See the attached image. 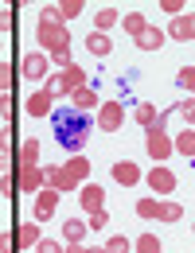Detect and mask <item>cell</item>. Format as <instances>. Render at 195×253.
Masks as SVG:
<instances>
[{
    "label": "cell",
    "instance_id": "obj_28",
    "mask_svg": "<svg viewBox=\"0 0 195 253\" xmlns=\"http://www.w3.org/2000/svg\"><path fill=\"white\" fill-rule=\"evenodd\" d=\"M133 117H137V125L152 128V125H156V105H148V101H141V105H137V113H133Z\"/></svg>",
    "mask_w": 195,
    "mask_h": 253
},
{
    "label": "cell",
    "instance_id": "obj_32",
    "mask_svg": "<svg viewBox=\"0 0 195 253\" xmlns=\"http://www.w3.org/2000/svg\"><path fill=\"white\" fill-rule=\"evenodd\" d=\"M12 32H16V12L12 8H0V39L12 35Z\"/></svg>",
    "mask_w": 195,
    "mask_h": 253
},
{
    "label": "cell",
    "instance_id": "obj_35",
    "mask_svg": "<svg viewBox=\"0 0 195 253\" xmlns=\"http://www.w3.org/2000/svg\"><path fill=\"white\" fill-rule=\"evenodd\" d=\"M12 195H20V187H16V175L8 171V175H0V199H12Z\"/></svg>",
    "mask_w": 195,
    "mask_h": 253
},
{
    "label": "cell",
    "instance_id": "obj_30",
    "mask_svg": "<svg viewBox=\"0 0 195 253\" xmlns=\"http://www.w3.org/2000/svg\"><path fill=\"white\" fill-rule=\"evenodd\" d=\"M55 8H59V20L66 24V20H74V16L86 8V0H63V4H55Z\"/></svg>",
    "mask_w": 195,
    "mask_h": 253
},
{
    "label": "cell",
    "instance_id": "obj_22",
    "mask_svg": "<svg viewBox=\"0 0 195 253\" xmlns=\"http://www.w3.org/2000/svg\"><path fill=\"white\" fill-rule=\"evenodd\" d=\"M180 218H184V207L180 203H172V199L156 203V222H180Z\"/></svg>",
    "mask_w": 195,
    "mask_h": 253
},
{
    "label": "cell",
    "instance_id": "obj_14",
    "mask_svg": "<svg viewBox=\"0 0 195 253\" xmlns=\"http://www.w3.org/2000/svg\"><path fill=\"white\" fill-rule=\"evenodd\" d=\"M24 109H28V117H51V109H55V97L47 94V90H35V94L24 101Z\"/></svg>",
    "mask_w": 195,
    "mask_h": 253
},
{
    "label": "cell",
    "instance_id": "obj_25",
    "mask_svg": "<svg viewBox=\"0 0 195 253\" xmlns=\"http://www.w3.org/2000/svg\"><path fill=\"white\" fill-rule=\"evenodd\" d=\"M184 16H188V12H184ZM184 16H176V20L164 28V35H168V39H180V43H188V20H184Z\"/></svg>",
    "mask_w": 195,
    "mask_h": 253
},
{
    "label": "cell",
    "instance_id": "obj_3",
    "mask_svg": "<svg viewBox=\"0 0 195 253\" xmlns=\"http://www.w3.org/2000/svg\"><path fill=\"white\" fill-rule=\"evenodd\" d=\"M20 78H28V82H47V78H51V59H47L43 51L20 55Z\"/></svg>",
    "mask_w": 195,
    "mask_h": 253
},
{
    "label": "cell",
    "instance_id": "obj_6",
    "mask_svg": "<svg viewBox=\"0 0 195 253\" xmlns=\"http://www.w3.org/2000/svg\"><path fill=\"white\" fill-rule=\"evenodd\" d=\"M12 175H16V187L39 195L43 191V168H24V164H12Z\"/></svg>",
    "mask_w": 195,
    "mask_h": 253
},
{
    "label": "cell",
    "instance_id": "obj_37",
    "mask_svg": "<svg viewBox=\"0 0 195 253\" xmlns=\"http://www.w3.org/2000/svg\"><path fill=\"white\" fill-rule=\"evenodd\" d=\"M176 109H180V113L188 117V125L195 128V97H188V101H176Z\"/></svg>",
    "mask_w": 195,
    "mask_h": 253
},
{
    "label": "cell",
    "instance_id": "obj_2",
    "mask_svg": "<svg viewBox=\"0 0 195 253\" xmlns=\"http://www.w3.org/2000/svg\"><path fill=\"white\" fill-rule=\"evenodd\" d=\"M35 39H39L43 55H66V51H70L66 24H39V28H35Z\"/></svg>",
    "mask_w": 195,
    "mask_h": 253
},
{
    "label": "cell",
    "instance_id": "obj_45",
    "mask_svg": "<svg viewBox=\"0 0 195 253\" xmlns=\"http://www.w3.org/2000/svg\"><path fill=\"white\" fill-rule=\"evenodd\" d=\"M8 164H12V160H8V156H0V175H8Z\"/></svg>",
    "mask_w": 195,
    "mask_h": 253
},
{
    "label": "cell",
    "instance_id": "obj_39",
    "mask_svg": "<svg viewBox=\"0 0 195 253\" xmlns=\"http://www.w3.org/2000/svg\"><path fill=\"white\" fill-rule=\"evenodd\" d=\"M39 24H63V20H59V8H55V4H47V8L39 12Z\"/></svg>",
    "mask_w": 195,
    "mask_h": 253
},
{
    "label": "cell",
    "instance_id": "obj_15",
    "mask_svg": "<svg viewBox=\"0 0 195 253\" xmlns=\"http://www.w3.org/2000/svg\"><path fill=\"white\" fill-rule=\"evenodd\" d=\"M70 105H74L78 113H98L101 97H98V90H94V86H82V90H74V94H70Z\"/></svg>",
    "mask_w": 195,
    "mask_h": 253
},
{
    "label": "cell",
    "instance_id": "obj_36",
    "mask_svg": "<svg viewBox=\"0 0 195 253\" xmlns=\"http://www.w3.org/2000/svg\"><path fill=\"white\" fill-rule=\"evenodd\" d=\"M105 226H109V211H94L86 222V230H105Z\"/></svg>",
    "mask_w": 195,
    "mask_h": 253
},
{
    "label": "cell",
    "instance_id": "obj_9",
    "mask_svg": "<svg viewBox=\"0 0 195 253\" xmlns=\"http://www.w3.org/2000/svg\"><path fill=\"white\" fill-rule=\"evenodd\" d=\"M82 86H86V70L78 63H70L63 74H59V97H70L74 90H82Z\"/></svg>",
    "mask_w": 195,
    "mask_h": 253
},
{
    "label": "cell",
    "instance_id": "obj_48",
    "mask_svg": "<svg viewBox=\"0 0 195 253\" xmlns=\"http://www.w3.org/2000/svg\"><path fill=\"white\" fill-rule=\"evenodd\" d=\"M192 230H195V226H192Z\"/></svg>",
    "mask_w": 195,
    "mask_h": 253
},
{
    "label": "cell",
    "instance_id": "obj_41",
    "mask_svg": "<svg viewBox=\"0 0 195 253\" xmlns=\"http://www.w3.org/2000/svg\"><path fill=\"white\" fill-rule=\"evenodd\" d=\"M0 253H20V250H16V238L4 234V230H0Z\"/></svg>",
    "mask_w": 195,
    "mask_h": 253
},
{
    "label": "cell",
    "instance_id": "obj_13",
    "mask_svg": "<svg viewBox=\"0 0 195 253\" xmlns=\"http://www.w3.org/2000/svg\"><path fill=\"white\" fill-rule=\"evenodd\" d=\"M113 179H117L121 187H137L145 175H141V168H137L133 160H113Z\"/></svg>",
    "mask_w": 195,
    "mask_h": 253
},
{
    "label": "cell",
    "instance_id": "obj_20",
    "mask_svg": "<svg viewBox=\"0 0 195 253\" xmlns=\"http://www.w3.org/2000/svg\"><path fill=\"white\" fill-rule=\"evenodd\" d=\"M86 51H90L94 59H105V55L113 51V39L101 35V32H90V35H86Z\"/></svg>",
    "mask_w": 195,
    "mask_h": 253
},
{
    "label": "cell",
    "instance_id": "obj_16",
    "mask_svg": "<svg viewBox=\"0 0 195 253\" xmlns=\"http://www.w3.org/2000/svg\"><path fill=\"white\" fill-rule=\"evenodd\" d=\"M12 164H24V168H39V140L28 136L24 144H16V160Z\"/></svg>",
    "mask_w": 195,
    "mask_h": 253
},
{
    "label": "cell",
    "instance_id": "obj_47",
    "mask_svg": "<svg viewBox=\"0 0 195 253\" xmlns=\"http://www.w3.org/2000/svg\"><path fill=\"white\" fill-rule=\"evenodd\" d=\"M0 59H4V55H0Z\"/></svg>",
    "mask_w": 195,
    "mask_h": 253
},
{
    "label": "cell",
    "instance_id": "obj_31",
    "mask_svg": "<svg viewBox=\"0 0 195 253\" xmlns=\"http://www.w3.org/2000/svg\"><path fill=\"white\" fill-rule=\"evenodd\" d=\"M156 203H160V199H137V218L152 222L156 218Z\"/></svg>",
    "mask_w": 195,
    "mask_h": 253
},
{
    "label": "cell",
    "instance_id": "obj_38",
    "mask_svg": "<svg viewBox=\"0 0 195 253\" xmlns=\"http://www.w3.org/2000/svg\"><path fill=\"white\" fill-rule=\"evenodd\" d=\"M35 253H63V242H55V238H43V242L35 246Z\"/></svg>",
    "mask_w": 195,
    "mask_h": 253
},
{
    "label": "cell",
    "instance_id": "obj_43",
    "mask_svg": "<svg viewBox=\"0 0 195 253\" xmlns=\"http://www.w3.org/2000/svg\"><path fill=\"white\" fill-rule=\"evenodd\" d=\"M184 20H188V39H195V12H188Z\"/></svg>",
    "mask_w": 195,
    "mask_h": 253
},
{
    "label": "cell",
    "instance_id": "obj_33",
    "mask_svg": "<svg viewBox=\"0 0 195 253\" xmlns=\"http://www.w3.org/2000/svg\"><path fill=\"white\" fill-rule=\"evenodd\" d=\"M12 82H16V70H12V63H4V59H0V94H8V90H12Z\"/></svg>",
    "mask_w": 195,
    "mask_h": 253
},
{
    "label": "cell",
    "instance_id": "obj_21",
    "mask_svg": "<svg viewBox=\"0 0 195 253\" xmlns=\"http://www.w3.org/2000/svg\"><path fill=\"white\" fill-rule=\"evenodd\" d=\"M172 152H180V156L195 160V128H184V132L172 140Z\"/></svg>",
    "mask_w": 195,
    "mask_h": 253
},
{
    "label": "cell",
    "instance_id": "obj_26",
    "mask_svg": "<svg viewBox=\"0 0 195 253\" xmlns=\"http://www.w3.org/2000/svg\"><path fill=\"white\" fill-rule=\"evenodd\" d=\"M121 24H125V32H129L133 39H137V35L145 32V28H148V20H145L141 12H125V20H121Z\"/></svg>",
    "mask_w": 195,
    "mask_h": 253
},
{
    "label": "cell",
    "instance_id": "obj_19",
    "mask_svg": "<svg viewBox=\"0 0 195 253\" xmlns=\"http://www.w3.org/2000/svg\"><path fill=\"white\" fill-rule=\"evenodd\" d=\"M86 222H78V218H63V242L66 246H82L86 242Z\"/></svg>",
    "mask_w": 195,
    "mask_h": 253
},
{
    "label": "cell",
    "instance_id": "obj_11",
    "mask_svg": "<svg viewBox=\"0 0 195 253\" xmlns=\"http://www.w3.org/2000/svg\"><path fill=\"white\" fill-rule=\"evenodd\" d=\"M90 171H94V168H90V160H86V156H70V160H63V175L74 183V187H82V183L90 179Z\"/></svg>",
    "mask_w": 195,
    "mask_h": 253
},
{
    "label": "cell",
    "instance_id": "obj_18",
    "mask_svg": "<svg viewBox=\"0 0 195 253\" xmlns=\"http://www.w3.org/2000/svg\"><path fill=\"white\" fill-rule=\"evenodd\" d=\"M164 39H168V35H164V28H152V24H148V28L137 35L133 43H137L141 51H160V47H164Z\"/></svg>",
    "mask_w": 195,
    "mask_h": 253
},
{
    "label": "cell",
    "instance_id": "obj_5",
    "mask_svg": "<svg viewBox=\"0 0 195 253\" xmlns=\"http://www.w3.org/2000/svg\"><path fill=\"white\" fill-rule=\"evenodd\" d=\"M121 125H125V105H121V101H101V105H98V128L117 132Z\"/></svg>",
    "mask_w": 195,
    "mask_h": 253
},
{
    "label": "cell",
    "instance_id": "obj_12",
    "mask_svg": "<svg viewBox=\"0 0 195 253\" xmlns=\"http://www.w3.org/2000/svg\"><path fill=\"white\" fill-rule=\"evenodd\" d=\"M78 203H82V211H86V214L105 211V191L98 187V183H82V191H78Z\"/></svg>",
    "mask_w": 195,
    "mask_h": 253
},
{
    "label": "cell",
    "instance_id": "obj_40",
    "mask_svg": "<svg viewBox=\"0 0 195 253\" xmlns=\"http://www.w3.org/2000/svg\"><path fill=\"white\" fill-rule=\"evenodd\" d=\"M160 8L176 20V16H184V0H160Z\"/></svg>",
    "mask_w": 195,
    "mask_h": 253
},
{
    "label": "cell",
    "instance_id": "obj_42",
    "mask_svg": "<svg viewBox=\"0 0 195 253\" xmlns=\"http://www.w3.org/2000/svg\"><path fill=\"white\" fill-rule=\"evenodd\" d=\"M12 109H16L12 94H0V117H12Z\"/></svg>",
    "mask_w": 195,
    "mask_h": 253
},
{
    "label": "cell",
    "instance_id": "obj_49",
    "mask_svg": "<svg viewBox=\"0 0 195 253\" xmlns=\"http://www.w3.org/2000/svg\"><path fill=\"white\" fill-rule=\"evenodd\" d=\"M28 253H32V250H28Z\"/></svg>",
    "mask_w": 195,
    "mask_h": 253
},
{
    "label": "cell",
    "instance_id": "obj_46",
    "mask_svg": "<svg viewBox=\"0 0 195 253\" xmlns=\"http://www.w3.org/2000/svg\"><path fill=\"white\" fill-rule=\"evenodd\" d=\"M86 253H105V250H101V246H94V250H86Z\"/></svg>",
    "mask_w": 195,
    "mask_h": 253
},
{
    "label": "cell",
    "instance_id": "obj_23",
    "mask_svg": "<svg viewBox=\"0 0 195 253\" xmlns=\"http://www.w3.org/2000/svg\"><path fill=\"white\" fill-rule=\"evenodd\" d=\"M133 253H164V246L156 234H141V238H133Z\"/></svg>",
    "mask_w": 195,
    "mask_h": 253
},
{
    "label": "cell",
    "instance_id": "obj_1",
    "mask_svg": "<svg viewBox=\"0 0 195 253\" xmlns=\"http://www.w3.org/2000/svg\"><path fill=\"white\" fill-rule=\"evenodd\" d=\"M51 125H55V140L63 144L70 156H82L86 140H90V113H78L74 105H63V109H51Z\"/></svg>",
    "mask_w": 195,
    "mask_h": 253
},
{
    "label": "cell",
    "instance_id": "obj_34",
    "mask_svg": "<svg viewBox=\"0 0 195 253\" xmlns=\"http://www.w3.org/2000/svg\"><path fill=\"white\" fill-rule=\"evenodd\" d=\"M0 156H16V136H12V128H0Z\"/></svg>",
    "mask_w": 195,
    "mask_h": 253
},
{
    "label": "cell",
    "instance_id": "obj_44",
    "mask_svg": "<svg viewBox=\"0 0 195 253\" xmlns=\"http://www.w3.org/2000/svg\"><path fill=\"white\" fill-rule=\"evenodd\" d=\"M63 253H86V246H63Z\"/></svg>",
    "mask_w": 195,
    "mask_h": 253
},
{
    "label": "cell",
    "instance_id": "obj_7",
    "mask_svg": "<svg viewBox=\"0 0 195 253\" xmlns=\"http://www.w3.org/2000/svg\"><path fill=\"white\" fill-rule=\"evenodd\" d=\"M12 238H16V250L20 253H28V250H35L39 242H43V230H39V222H20L16 230H12Z\"/></svg>",
    "mask_w": 195,
    "mask_h": 253
},
{
    "label": "cell",
    "instance_id": "obj_29",
    "mask_svg": "<svg viewBox=\"0 0 195 253\" xmlns=\"http://www.w3.org/2000/svg\"><path fill=\"white\" fill-rule=\"evenodd\" d=\"M105 253H133V238H125V234H113L105 246H101Z\"/></svg>",
    "mask_w": 195,
    "mask_h": 253
},
{
    "label": "cell",
    "instance_id": "obj_27",
    "mask_svg": "<svg viewBox=\"0 0 195 253\" xmlns=\"http://www.w3.org/2000/svg\"><path fill=\"white\" fill-rule=\"evenodd\" d=\"M176 86H180L188 97H195V66H184V70L176 74Z\"/></svg>",
    "mask_w": 195,
    "mask_h": 253
},
{
    "label": "cell",
    "instance_id": "obj_17",
    "mask_svg": "<svg viewBox=\"0 0 195 253\" xmlns=\"http://www.w3.org/2000/svg\"><path fill=\"white\" fill-rule=\"evenodd\" d=\"M43 187H51V191H59V195H63V191H74V183L63 175V168H59V164H51V168H43Z\"/></svg>",
    "mask_w": 195,
    "mask_h": 253
},
{
    "label": "cell",
    "instance_id": "obj_8",
    "mask_svg": "<svg viewBox=\"0 0 195 253\" xmlns=\"http://www.w3.org/2000/svg\"><path fill=\"white\" fill-rule=\"evenodd\" d=\"M145 183H148V191H156V195H172V191H176V171L164 168V164H156V168L145 175Z\"/></svg>",
    "mask_w": 195,
    "mask_h": 253
},
{
    "label": "cell",
    "instance_id": "obj_10",
    "mask_svg": "<svg viewBox=\"0 0 195 253\" xmlns=\"http://www.w3.org/2000/svg\"><path fill=\"white\" fill-rule=\"evenodd\" d=\"M59 211V191H51V187H43L39 195H35V222H51V214Z\"/></svg>",
    "mask_w": 195,
    "mask_h": 253
},
{
    "label": "cell",
    "instance_id": "obj_4",
    "mask_svg": "<svg viewBox=\"0 0 195 253\" xmlns=\"http://www.w3.org/2000/svg\"><path fill=\"white\" fill-rule=\"evenodd\" d=\"M145 152L156 160V164L172 156V136H168V128H145Z\"/></svg>",
    "mask_w": 195,
    "mask_h": 253
},
{
    "label": "cell",
    "instance_id": "obj_24",
    "mask_svg": "<svg viewBox=\"0 0 195 253\" xmlns=\"http://www.w3.org/2000/svg\"><path fill=\"white\" fill-rule=\"evenodd\" d=\"M113 24H121V16H117V8H101V12L94 16V32H101V35L109 32Z\"/></svg>",
    "mask_w": 195,
    "mask_h": 253
}]
</instances>
